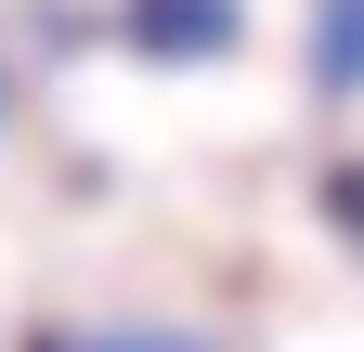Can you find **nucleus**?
Returning <instances> with one entry per match:
<instances>
[{
    "label": "nucleus",
    "instance_id": "f257e3e1",
    "mask_svg": "<svg viewBox=\"0 0 364 352\" xmlns=\"http://www.w3.org/2000/svg\"><path fill=\"white\" fill-rule=\"evenodd\" d=\"M235 0H130V53H169V66H208V53H235Z\"/></svg>",
    "mask_w": 364,
    "mask_h": 352
},
{
    "label": "nucleus",
    "instance_id": "f03ea898",
    "mask_svg": "<svg viewBox=\"0 0 364 352\" xmlns=\"http://www.w3.org/2000/svg\"><path fill=\"white\" fill-rule=\"evenodd\" d=\"M312 78L326 92H364V0H326L312 14Z\"/></svg>",
    "mask_w": 364,
    "mask_h": 352
},
{
    "label": "nucleus",
    "instance_id": "7ed1b4c3",
    "mask_svg": "<svg viewBox=\"0 0 364 352\" xmlns=\"http://www.w3.org/2000/svg\"><path fill=\"white\" fill-rule=\"evenodd\" d=\"M326 222L364 248V157H351V170H326Z\"/></svg>",
    "mask_w": 364,
    "mask_h": 352
},
{
    "label": "nucleus",
    "instance_id": "20e7f679",
    "mask_svg": "<svg viewBox=\"0 0 364 352\" xmlns=\"http://www.w3.org/2000/svg\"><path fill=\"white\" fill-rule=\"evenodd\" d=\"M105 352H182V339H105Z\"/></svg>",
    "mask_w": 364,
    "mask_h": 352
}]
</instances>
